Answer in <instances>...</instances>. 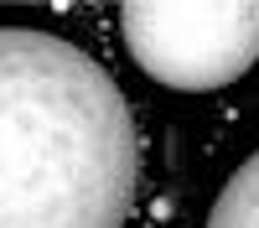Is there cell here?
Wrapping results in <instances>:
<instances>
[{"mask_svg":"<svg viewBox=\"0 0 259 228\" xmlns=\"http://www.w3.org/2000/svg\"><path fill=\"white\" fill-rule=\"evenodd\" d=\"M135 176L119 83L52 31L0 26V228H124Z\"/></svg>","mask_w":259,"mask_h":228,"instance_id":"1","label":"cell"},{"mask_svg":"<svg viewBox=\"0 0 259 228\" xmlns=\"http://www.w3.org/2000/svg\"><path fill=\"white\" fill-rule=\"evenodd\" d=\"M207 228H259V151L223 181V192L207 213Z\"/></svg>","mask_w":259,"mask_h":228,"instance_id":"3","label":"cell"},{"mask_svg":"<svg viewBox=\"0 0 259 228\" xmlns=\"http://www.w3.org/2000/svg\"><path fill=\"white\" fill-rule=\"evenodd\" d=\"M130 57L166 88H223L244 78L259 57V0L233 6H166L135 0L119 11Z\"/></svg>","mask_w":259,"mask_h":228,"instance_id":"2","label":"cell"}]
</instances>
